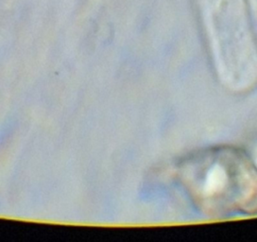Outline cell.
<instances>
[{
  "label": "cell",
  "instance_id": "cell-1",
  "mask_svg": "<svg viewBox=\"0 0 257 242\" xmlns=\"http://www.w3.org/2000/svg\"><path fill=\"white\" fill-rule=\"evenodd\" d=\"M177 177L210 217L257 214V167L241 150L217 147L192 154L179 163Z\"/></svg>",
  "mask_w": 257,
  "mask_h": 242
}]
</instances>
